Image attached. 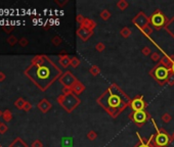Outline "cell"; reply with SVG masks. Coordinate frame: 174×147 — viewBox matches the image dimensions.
<instances>
[{"label": "cell", "mask_w": 174, "mask_h": 147, "mask_svg": "<svg viewBox=\"0 0 174 147\" xmlns=\"http://www.w3.org/2000/svg\"><path fill=\"white\" fill-rule=\"evenodd\" d=\"M150 22H152V24L155 26V27H161V26H163L164 25V23H165V18L162 15L161 13H155L152 18H150Z\"/></svg>", "instance_id": "5b68a950"}, {"label": "cell", "mask_w": 174, "mask_h": 147, "mask_svg": "<svg viewBox=\"0 0 174 147\" xmlns=\"http://www.w3.org/2000/svg\"><path fill=\"white\" fill-rule=\"evenodd\" d=\"M172 69H173V72H174V63H173V67H172Z\"/></svg>", "instance_id": "7402d4cb"}, {"label": "cell", "mask_w": 174, "mask_h": 147, "mask_svg": "<svg viewBox=\"0 0 174 147\" xmlns=\"http://www.w3.org/2000/svg\"><path fill=\"white\" fill-rule=\"evenodd\" d=\"M0 124H1V122H0Z\"/></svg>", "instance_id": "cb8c5ba5"}, {"label": "cell", "mask_w": 174, "mask_h": 147, "mask_svg": "<svg viewBox=\"0 0 174 147\" xmlns=\"http://www.w3.org/2000/svg\"><path fill=\"white\" fill-rule=\"evenodd\" d=\"M2 29L5 31V33H11L13 32V26H3L2 27Z\"/></svg>", "instance_id": "9a60e30c"}, {"label": "cell", "mask_w": 174, "mask_h": 147, "mask_svg": "<svg viewBox=\"0 0 174 147\" xmlns=\"http://www.w3.org/2000/svg\"><path fill=\"white\" fill-rule=\"evenodd\" d=\"M32 147H42V144H41L40 141L36 140V141H34V142L32 143Z\"/></svg>", "instance_id": "ac0fdd59"}, {"label": "cell", "mask_w": 174, "mask_h": 147, "mask_svg": "<svg viewBox=\"0 0 174 147\" xmlns=\"http://www.w3.org/2000/svg\"><path fill=\"white\" fill-rule=\"evenodd\" d=\"M133 119L134 122H136L138 124H141L145 122L146 119V114L145 113L144 110H139V111H135L133 114Z\"/></svg>", "instance_id": "8992f818"}, {"label": "cell", "mask_w": 174, "mask_h": 147, "mask_svg": "<svg viewBox=\"0 0 174 147\" xmlns=\"http://www.w3.org/2000/svg\"><path fill=\"white\" fill-rule=\"evenodd\" d=\"M0 147H2V145H1V144H0Z\"/></svg>", "instance_id": "603a6c76"}, {"label": "cell", "mask_w": 174, "mask_h": 147, "mask_svg": "<svg viewBox=\"0 0 174 147\" xmlns=\"http://www.w3.org/2000/svg\"><path fill=\"white\" fill-rule=\"evenodd\" d=\"M7 42H8V44L10 46H13L17 43H18V40L17 39V37L15 36H9L8 38H7Z\"/></svg>", "instance_id": "7c38bea8"}, {"label": "cell", "mask_w": 174, "mask_h": 147, "mask_svg": "<svg viewBox=\"0 0 174 147\" xmlns=\"http://www.w3.org/2000/svg\"><path fill=\"white\" fill-rule=\"evenodd\" d=\"M9 147H28L27 146V144L22 140V139L20 138H17L15 140L11 143V144L9 145Z\"/></svg>", "instance_id": "ba28073f"}, {"label": "cell", "mask_w": 174, "mask_h": 147, "mask_svg": "<svg viewBox=\"0 0 174 147\" xmlns=\"http://www.w3.org/2000/svg\"><path fill=\"white\" fill-rule=\"evenodd\" d=\"M168 69L164 68V67H159L158 68H156V71H155V76H156V78L160 81H163L168 77Z\"/></svg>", "instance_id": "277c9868"}, {"label": "cell", "mask_w": 174, "mask_h": 147, "mask_svg": "<svg viewBox=\"0 0 174 147\" xmlns=\"http://www.w3.org/2000/svg\"><path fill=\"white\" fill-rule=\"evenodd\" d=\"M5 74L3 73V72H0V82H3V81L5 80Z\"/></svg>", "instance_id": "d6986e66"}, {"label": "cell", "mask_w": 174, "mask_h": 147, "mask_svg": "<svg viewBox=\"0 0 174 147\" xmlns=\"http://www.w3.org/2000/svg\"><path fill=\"white\" fill-rule=\"evenodd\" d=\"M25 74L41 90H45L59 77L61 71L46 56L37 55Z\"/></svg>", "instance_id": "6da1fadb"}, {"label": "cell", "mask_w": 174, "mask_h": 147, "mask_svg": "<svg viewBox=\"0 0 174 147\" xmlns=\"http://www.w3.org/2000/svg\"><path fill=\"white\" fill-rule=\"evenodd\" d=\"M2 114H3V113H2V111H1V110H0V118H1V117H2Z\"/></svg>", "instance_id": "44dd1931"}, {"label": "cell", "mask_w": 174, "mask_h": 147, "mask_svg": "<svg viewBox=\"0 0 174 147\" xmlns=\"http://www.w3.org/2000/svg\"><path fill=\"white\" fill-rule=\"evenodd\" d=\"M169 137L165 133H159L156 137V144L160 147H164L168 144Z\"/></svg>", "instance_id": "3957f363"}, {"label": "cell", "mask_w": 174, "mask_h": 147, "mask_svg": "<svg viewBox=\"0 0 174 147\" xmlns=\"http://www.w3.org/2000/svg\"><path fill=\"white\" fill-rule=\"evenodd\" d=\"M25 103H26V101L23 98H18L14 102V106L17 107L18 109H23L25 106Z\"/></svg>", "instance_id": "8fae6325"}, {"label": "cell", "mask_w": 174, "mask_h": 147, "mask_svg": "<svg viewBox=\"0 0 174 147\" xmlns=\"http://www.w3.org/2000/svg\"><path fill=\"white\" fill-rule=\"evenodd\" d=\"M38 107H39L42 111H44V113H45V111H47L50 108V104L46 101V100H42V101L38 104Z\"/></svg>", "instance_id": "30bf717a"}, {"label": "cell", "mask_w": 174, "mask_h": 147, "mask_svg": "<svg viewBox=\"0 0 174 147\" xmlns=\"http://www.w3.org/2000/svg\"><path fill=\"white\" fill-rule=\"evenodd\" d=\"M98 102L102 103L103 107L110 111H112V109L120 110L122 108H125L128 103V98L117 87L113 86L102 96Z\"/></svg>", "instance_id": "7a4b0ae2"}, {"label": "cell", "mask_w": 174, "mask_h": 147, "mask_svg": "<svg viewBox=\"0 0 174 147\" xmlns=\"http://www.w3.org/2000/svg\"><path fill=\"white\" fill-rule=\"evenodd\" d=\"M18 44H20L22 47H25V46L28 45V40L26 38H22V39L18 40Z\"/></svg>", "instance_id": "2e32d148"}, {"label": "cell", "mask_w": 174, "mask_h": 147, "mask_svg": "<svg viewBox=\"0 0 174 147\" xmlns=\"http://www.w3.org/2000/svg\"><path fill=\"white\" fill-rule=\"evenodd\" d=\"M7 130H8V128L5 125L4 123H1L0 124V134H4L7 132Z\"/></svg>", "instance_id": "4fadbf2b"}, {"label": "cell", "mask_w": 174, "mask_h": 147, "mask_svg": "<svg viewBox=\"0 0 174 147\" xmlns=\"http://www.w3.org/2000/svg\"><path fill=\"white\" fill-rule=\"evenodd\" d=\"M131 107L133 108L135 111H139V110H142L145 108V102L142 101L141 98H135L133 101H132V104H131Z\"/></svg>", "instance_id": "52a82bcc"}, {"label": "cell", "mask_w": 174, "mask_h": 147, "mask_svg": "<svg viewBox=\"0 0 174 147\" xmlns=\"http://www.w3.org/2000/svg\"><path fill=\"white\" fill-rule=\"evenodd\" d=\"M31 107H32V105H31V103L26 101V103H25V106H24V108H23V109L26 110V111H29V110L31 109Z\"/></svg>", "instance_id": "e0dca14e"}, {"label": "cell", "mask_w": 174, "mask_h": 147, "mask_svg": "<svg viewBox=\"0 0 174 147\" xmlns=\"http://www.w3.org/2000/svg\"><path fill=\"white\" fill-rule=\"evenodd\" d=\"M167 29H168L169 32H171V34L174 36V20L171 21V23H170L169 26L167 27Z\"/></svg>", "instance_id": "5bb4252c"}, {"label": "cell", "mask_w": 174, "mask_h": 147, "mask_svg": "<svg viewBox=\"0 0 174 147\" xmlns=\"http://www.w3.org/2000/svg\"><path fill=\"white\" fill-rule=\"evenodd\" d=\"M137 147H150L149 145H145V144H140V145H138Z\"/></svg>", "instance_id": "ffe728a7"}, {"label": "cell", "mask_w": 174, "mask_h": 147, "mask_svg": "<svg viewBox=\"0 0 174 147\" xmlns=\"http://www.w3.org/2000/svg\"><path fill=\"white\" fill-rule=\"evenodd\" d=\"M2 119L4 122H10L11 119H13V114H11V111L9 109H5L3 111V114H2Z\"/></svg>", "instance_id": "9c48e42d"}]
</instances>
